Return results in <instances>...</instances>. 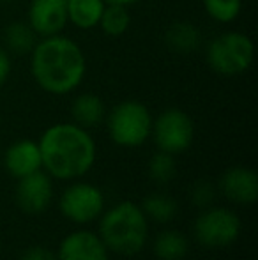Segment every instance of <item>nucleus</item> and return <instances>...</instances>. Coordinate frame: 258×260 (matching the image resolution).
I'll return each mask as SVG.
<instances>
[{
	"label": "nucleus",
	"instance_id": "f257e3e1",
	"mask_svg": "<svg viewBox=\"0 0 258 260\" xmlns=\"http://www.w3.org/2000/svg\"><path fill=\"white\" fill-rule=\"evenodd\" d=\"M30 55L32 76L45 92L65 96L82 85L87 60L83 50L71 38L62 34L43 38Z\"/></svg>",
	"mask_w": 258,
	"mask_h": 260
},
{
	"label": "nucleus",
	"instance_id": "f03ea898",
	"mask_svg": "<svg viewBox=\"0 0 258 260\" xmlns=\"http://www.w3.org/2000/svg\"><path fill=\"white\" fill-rule=\"evenodd\" d=\"M43 168L50 177L72 181L90 172L96 163L97 149L89 129L75 122L50 126L38 142Z\"/></svg>",
	"mask_w": 258,
	"mask_h": 260
},
{
	"label": "nucleus",
	"instance_id": "7ed1b4c3",
	"mask_svg": "<svg viewBox=\"0 0 258 260\" xmlns=\"http://www.w3.org/2000/svg\"><path fill=\"white\" fill-rule=\"evenodd\" d=\"M99 237L108 251L134 257L147 244L149 219L138 204L124 200L99 216Z\"/></svg>",
	"mask_w": 258,
	"mask_h": 260
},
{
	"label": "nucleus",
	"instance_id": "20e7f679",
	"mask_svg": "<svg viewBox=\"0 0 258 260\" xmlns=\"http://www.w3.org/2000/svg\"><path fill=\"white\" fill-rule=\"evenodd\" d=\"M106 127L112 142L119 147L134 149L151 137L152 115L143 103L136 100L121 101L106 115Z\"/></svg>",
	"mask_w": 258,
	"mask_h": 260
},
{
	"label": "nucleus",
	"instance_id": "39448f33",
	"mask_svg": "<svg viewBox=\"0 0 258 260\" xmlns=\"http://www.w3.org/2000/svg\"><path fill=\"white\" fill-rule=\"evenodd\" d=\"M207 64L221 76H239L253 64L255 45L242 32H225L207 46Z\"/></svg>",
	"mask_w": 258,
	"mask_h": 260
},
{
	"label": "nucleus",
	"instance_id": "423d86ee",
	"mask_svg": "<svg viewBox=\"0 0 258 260\" xmlns=\"http://www.w3.org/2000/svg\"><path fill=\"white\" fill-rule=\"evenodd\" d=\"M241 219L227 207H205L195 219V237L205 248H227L241 236Z\"/></svg>",
	"mask_w": 258,
	"mask_h": 260
},
{
	"label": "nucleus",
	"instance_id": "0eeeda50",
	"mask_svg": "<svg viewBox=\"0 0 258 260\" xmlns=\"http://www.w3.org/2000/svg\"><path fill=\"white\" fill-rule=\"evenodd\" d=\"M151 137L159 151L177 156L193 144L195 126L191 117L180 108H168L152 119Z\"/></svg>",
	"mask_w": 258,
	"mask_h": 260
},
{
	"label": "nucleus",
	"instance_id": "6e6552de",
	"mask_svg": "<svg viewBox=\"0 0 258 260\" xmlns=\"http://www.w3.org/2000/svg\"><path fill=\"white\" fill-rule=\"evenodd\" d=\"M60 212L64 218L76 225H87V223L99 219L104 211V195L97 186L90 182H75L64 189L59 202Z\"/></svg>",
	"mask_w": 258,
	"mask_h": 260
},
{
	"label": "nucleus",
	"instance_id": "1a4fd4ad",
	"mask_svg": "<svg viewBox=\"0 0 258 260\" xmlns=\"http://www.w3.org/2000/svg\"><path fill=\"white\" fill-rule=\"evenodd\" d=\"M16 204L27 214H41L45 212L53 199L52 177L46 172L38 170L25 177L18 179L16 184Z\"/></svg>",
	"mask_w": 258,
	"mask_h": 260
},
{
	"label": "nucleus",
	"instance_id": "9d476101",
	"mask_svg": "<svg viewBox=\"0 0 258 260\" xmlns=\"http://www.w3.org/2000/svg\"><path fill=\"white\" fill-rule=\"evenodd\" d=\"M28 25L41 38L60 34L67 25V0H32Z\"/></svg>",
	"mask_w": 258,
	"mask_h": 260
},
{
	"label": "nucleus",
	"instance_id": "9b49d317",
	"mask_svg": "<svg viewBox=\"0 0 258 260\" xmlns=\"http://www.w3.org/2000/svg\"><path fill=\"white\" fill-rule=\"evenodd\" d=\"M219 189L239 206H251L258 200V175L248 167H232L221 175Z\"/></svg>",
	"mask_w": 258,
	"mask_h": 260
},
{
	"label": "nucleus",
	"instance_id": "f8f14e48",
	"mask_svg": "<svg viewBox=\"0 0 258 260\" xmlns=\"http://www.w3.org/2000/svg\"><path fill=\"white\" fill-rule=\"evenodd\" d=\"M59 260H108V248L99 234L90 230H75L60 241Z\"/></svg>",
	"mask_w": 258,
	"mask_h": 260
},
{
	"label": "nucleus",
	"instance_id": "ddd939ff",
	"mask_svg": "<svg viewBox=\"0 0 258 260\" xmlns=\"http://www.w3.org/2000/svg\"><path fill=\"white\" fill-rule=\"evenodd\" d=\"M4 167L14 179H21L25 175L41 170L43 159L39 144L34 140H28V138L16 140L14 144H11L4 152Z\"/></svg>",
	"mask_w": 258,
	"mask_h": 260
},
{
	"label": "nucleus",
	"instance_id": "4468645a",
	"mask_svg": "<svg viewBox=\"0 0 258 260\" xmlns=\"http://www.w3.org/2000/svg\"><path fill=\"white\" fill-rule=\"evenodd\" d=\"M71 115L75 124L89 129V127H96L103 122V119L106 117V108L97 94L85 92L76 96L71 103Z\"/></svg>",
	"mask_w": 258,
	"mask_h": 260
},
{
	"label": "nucleus",
	"instance_id": "2eb2a0df",
	"mask_svg": "<svg viewBox=\"0 0 258 260\" xmlns=\"http://www.w3.org/2000/svg\"><path fill=\"white\" fill-rule=\"evenodd\" d=\"M165 43L172 52L191 53L202 45V34L193 23L175 21L165 32Z\"/></svg>",
	"mask_w": 258,
	"mask_h": 260
},
{
	"label": "nucleus",
	"instance_id": "dca6fc26",
	"mask_svg": "<svg viewBox=\"0 0 258 260\" xmlns=\"http://www.w3.org/2000/svg\"><path fill=\"white\" fill-rule=\"evenodd\" d=\"M104 6V0H67V21L82 30L94 28L99 25Z\"/></svg>",
	"mask_w": 258,
	"mask_h": 260
},
{
	"label": "nucleus",
	"instance_id": "f3484780",
	"mask_svg": "<svg viewBox=\"0 0 258 260\" xmlns=\"http://www.w3.org/2000/svg\"><path fill=\"white\" fill-rule=\"evenodd\" d=\"M152 250L159 260H182L190 251V243L179 230H163L156 236Z\"/></svg>",
	"mask_w": 258,
	"mask_h": 260
},
{
	"label": "nucleus",
	"instance_id": "a211bd4d",
	"mask_svg": "<svg viewBox=\"0 0 258 260\" xmlns=\"http://www.w3.org/2000/svg\"><path fill=\"white\" fill-rule=\"evenodd\" d=\"M38 43V34L28 23L23 21H14L7 25L4 30V45L7 52H13L16 55H27L34 50Z\"/></svg>",
	"mask_w": 258,
	"mask_h": 260
},
{
	"label": "nucleus",
	"instance_id": "6ab92c4d",
	"mask_svg": "<svg viewBox=\"0 0 258 260\" xmlns=\"http://www.w3.org/2000/svg\"><path fill=\"white\" fill-rule=\"evenodd\" d=\"M141 211L147 216V219H152L156 223H168L179 212V204L172 197L165 193H151L141 202Z\"/></svg>",
	"mask_w": 258,
	"mask_h": 260
},
{
	"label": "nucleus",
	"instance_id": "aec40b11",
	"mask_svg": "<svg viewBox=\"0 0 258 260\" xmlns=\"http://www.w3.org/2000/svg\"><path fill=\"white\" fill-rule=\"evenodd\" d=\"M129 25H131V14L128 6L106 4L97 27H101V30L106 36H110V38H119V36H124L128 32Z\"/></svg>",
	"mask_w": 258,
	"mask_h": 260
},
{
	"label": "nucleus",
	"instance_id": "412c9836",
	"mask_svg": "<svg viewBox=\"0 0 258 260\" xmlns=\"http://www.w3.org/2000/svg\"><path fill=\"white\" fill-rule=\"evenodd\" d=\"M177 174L175 157L168 152L158 151L149 161V175L158 184H168Z\"/></svg>",
	"mask_w": 258,
	"mask_h": 260
},
{
	"label": "nucleus",
	"instance_id": "4be33fe9",
	"mask_svg": "<svg viewBox=\"0 0 258 260\" xmlns=\"http://www.w3.org/2000/svg\"><path fill=\"white\" fill-rule=\"evenodd\" d=\"M207 14L217 23H232L242 11V0H203Z\"/></svg>",
	"mask_w": 258,
	"mask_h": 260
},
{
	"label": "nucleus",
	"instance_id": "5701e85b",
	"mask_svg": "<svg viewBox=\"0 0 258 260\" xmlns=\"http://www.w3.org/2000/svg\"><path fill=\"white\" fill-rule=\"evenodd\" d=\"M190 195H191V202L196 207L205 209L212 206L214 199H216V189H214V186L209 181H198L193 184Z\"/></svg>",
	"mask_w": 258,
	"mask_h": 260
},
{
	"label": "nucleus",
	"instance_id": "b1692460",
	"mask_svg": "<svg viewBox=\"0 0 258 260\" xmlns=\"http://www.w3.org/2000/svg\"><path fill=\"white\" fill-rule=\"evenodd\" d=\"M20 260H59L53 251H50L45 246H30L21 253Z\"/></svg>",
	"mask_w": 258,
	"mask_h": 260
},
{
	"label": "nucleus",
	"instance_id": "393cba45",
	"mask_svg": "<svg viewBox=\"0 0 258 260\" xmlns=\"http://www.w3.org/2000/svg\"><path fill=\"white\" fill-rule=\"evenodd\" d=\"M11 69H13V66H11L9 53H7L6 48L0 46V87L7 82V78L11 75Z\"/></svg>",
	"mask_w": 258,
	"mask_h": 260
},
{
	"label": "nucleus",
	"instance_id": "a878e982",
	"mask_svg": "<svg viewBox=\"0 0 258 260\" xmlns=\"http://www.w3.org/2000/svg\"><path fill=\"white\" fill-rule=\"evenodd\" d=\"M106 4H121V6H133V4H138L141 0H104Z\"/></svg>",
	"mask_w": 258,
	"mask_h": 260
},
{
	"label": "nucleus",
	"instance_id": "bb28decb",
	"mask_svg": "<svg viewBox=\"0 0 258 260\" xmlns=\"http://www.w3.org/2000/svg\"><path fill=\"white\" fill-rule=\"evenodd\" d=\"M0 2H4V4H11V2H16V0H0Z\"/></svg>",
	"mask_w": 258,
	"mask_h": 260
}]
</instances>
